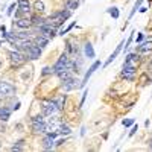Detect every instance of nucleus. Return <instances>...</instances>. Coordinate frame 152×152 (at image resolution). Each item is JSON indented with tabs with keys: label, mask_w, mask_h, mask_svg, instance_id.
I'll return each instance as SVG.
<instances>
[{
	"label": "nucleus",
	"mask_w": 152,
	"mask_h": 152,
	"mask_svg": "<svg viewBox=\"0 0 152 152\" xmlns=\"http://www.w3.org/2000/svg\"><path fill=\"white\" fill-rule=\"evenodd\" d=\"M135 72L137 69L135 67H128V66H123V70H122V76L126 79V81H129L132 82L135 79Z\"/></svg>",
	"instance_id": "obj_10"
},
{
	"label": "nucleus",
	"mask_w": 152,
	"mask_h": 152,
	"mask_svg": "<svg viewBox=\"0 0 152 152\" xmlns=\"http://www.w3.org/2000/svg\"><path fill=\"white\" fill-rule=\"evenodd\" d=\"M69 64H70V58H69V53L67 52H64L61 56H59V59L55 62V66L52 67L53 69V73L56 75L58 72H61V70H64V69H69Z\"/></svg>",
	"instance_id": "obj_4"
},
{
	"label": "nucleus",
	"mask_w": 152,
	"mask_h": 152,
	"mask_svg": "<svg viewBox=\"0 0 152 152\" xmlns=\"http://www.w3.org/2000/svg\"><path fill=\"white\" fill-rule=\"evenodd\" d=\"M134 34H135V32L132 31V32L129 34V37H128V40H126V41H125V46H123V47H125V50H126V49H128V47H129V44L132 43V40H134Z\"/></svg>",
	"instance_id": "obj_28"
},
{
	"label": "nucleus",
	"mask_w": 152,
	"mask_h": 152,
	"mask_svg": "<svg viewBox=\"0 0 152 152\" xmlns=\"http://www.w3.org/2000/svg\"><path fill=\"white\" fill-rule=\"evenodd\" d=\"M56 76L61 79V81H64V79H69V78H72V72L69 70V69H64V70H61V72H58L56 73Z\"/></svg>",
	"instance_id": "obj_24"
},
{
	"label": "nucleus",
	"mask_w": 152,
	"mask_h": 152,
	"mask_svg": "<svg viewBox=\"0 0 152 152\" xmlns=\"http://www.w3.org/2000/svg\"><path fill=\"white\" fill-rule=\"evenodd\" d=\"M0 67H2V61H0Z\"/></svg>",
	"instance_id": "obj_42"
},
{
	"label": "nucleus",
	"mask_w": 152,
	"mask_h": 152,
	"mask_svg": "<svg viewBox=\"0 0 152 152\" xmlns=\"http://www.w3.org/2000/svg\"><path fill=\"white\" fill-rule=\"evenodd\" d=\"M84 55L88 58V59H94L96 56V52H94V49H93V44L90 41H87L84 44Z\"/></svg>",
	"instance_id": "obj_14"
},
{
	"label": "nucleus",
	"mask_w": 152,
	"mask_h": 152,
	"mask_svg": "<svg viewBox=\"0 0 152 152\" xmlns=\"http://www.w3.org/2000/svg\"><path fill=\"white\" fill-rule=\"evenodd\" d=\"M32 41H35L41 49H44V47H47V44H49V38L44 37V35H41V34H38V35H35V37L32 38Z\"/></svg>",
	"instance_id": "obj_16"
},
{
	"label": "nucleus",
	"mask_w": 152,
	"mask_h": 152,
	"mask_svg": "<svg viewBox=\"0 0 152 152\" xmlns=\"http://www.w3.org/2000/svg\"><path fill=\"white\" fill-rule=\"evenodd\" d=\"M41 110H43V116L46 117H52L55 116V114L58 113V108L53 102V99H50V100H43L41 102Z\"/></svg>",
	"instance_id": "obj_2"
},
{
	"label": "nucleus",
	"mask_w": 152,
	"mask_h": 152,
	"mask_svg": "<svg viewBox=\"0 0 152 152\" xmlns=\"http://www.w3.org/2000/svg\"><path fill=\"white\" fill-rule=\"evenodd\" d=\"M43 148H44L46 151H52V149L55 148V138L50 137L49 134H46L44 140H43Z\"/></svg>",
	"instance_id": "obj_18"
},
{
	"label": "nucleus",
	"mask_w": 152,
	"mask_h": 152,
	"mask_svg": "<svg viewBox=\"0 0 152 152\" xmlns=\"http://www.w3.org/2000/svg\"><path fill=\"white\" fill-rule=\"evenodd\" d=\"M23 143H24L23 140H18V142H17L14 146L11 148V151H21V149H23Z\"/></svg>",
	"instance_id": "obj_30"
},
{
	"label": "nucleus",
	"mask_w": 152,
	"mask_h": 152,
	"mask_svg": "<svg viewBox=\"0 0 152 152\" xmlns=\"http://www.w3.org/2000/svg\"><path fill=\"white\" fill-rule=\"evenodd\" d=\"M142 3H143V0H137V2L134 3V8H132V11H131V14H129V18H131V17H132V15L135 14V12L138 11V8L142 6Z\"/></svg>",
	"instance_id": "obj_27"
},
{
	"label": "nucleus",
	"mask_w": 152,
	"mask_h": 152,
	"mask_svg": "<svg viewBox=\"0 0 152 152\" xmlns=\"http://www.w3.org/2000/svg\"><path fill=\"white\" fill-rule=\"evenodd\" d=\"M66 143V137L64 138H59L58 142H55V146H61V145H64Z\"/></svg>",
	"instance_id": "obj_36"
},
{
	"label": "nucleus",
	"mask_w": 152,
	"mask_h": 152,
	"mask_svg": "<svg viewBox=\"0 0 152 152\" xmlns=\"http://www.w3.org/2000/svg\"><path fill=\"white\" fill-rule=\"evenodd\" d=\"M8 56H9L11 64H12V66H15V67L21 66L23 62L28 59V56L24 55L23 52H20V50H11V52L8 53Z\"/></svg>",
	"instance_id": "obj_3"
},
{
	"label": "nucleus",
	"mask_w": 152,
	"mask_h": 152,
	"mask_svg": "<svg viewBox=\"0 0 152 152\" xmlns=\"http://www.w3.org/2000/svg\"><path fill=\"white\" fill-rule=\"evenodd\" d=\"M17 5H18V9H21L23 12H26V14H31L32 6H31V3H29V0H18Z\"/></svg>",
	"instance_id": "obj_19"
},
{
	"label": "nucleus",
	"mask_w": 152,
	"mask_h": 152,
	"mask_svg": "<svg viewBox=\"0 0 152 152\" xmlns=\"http://www.w3.org/2000/svg\"><path fill=\"white\" fill-rule=\"evenodd\" d=\"M14 26H17L18 29H29L32 26L31 23V17H23L18 20H14Z\"/></svg>",
	"instance_id": "obj_12"
},
{
	"label": "nucleus",
	"mask_w": 152,
	"mask_h": 152,
	"mask_svg": "<svg viewBox=\"0 0 152 152\" xmlns=\"http://www.w3.org/2000/svg\"><path fill=\"white\" fill-rule=\"evenodd\" d=\"M137 52L140 55H149L152 52V41H143L138 44L137 47Z\"/></svg>",
	"instance_id": "obj_11"
},
{
	"label": "nucleus",
	"mask_w": 152,
	"mask_h": 152,
	"mask_svg": "<svg viewBox=\"0 0 152 152\" xmlns=\"http://www.w3.org/2000/svg\"><path fill=\"white\" fill-rule=\"evenodd\" d=\"M137 131H138V125H135V123H134V125H132V128H131V131H129V137H132Z\"/></svg>",
	"instance_id": "obj_34"
},
{
	"label": "nucleus",
	"mask_w": 152,
	"mask_h": 152,
	"mask_svg": "<svg viewBox=\"0 0 152 152\" xmlns=\"http://www.w3.org/2000/svg\"><path fill=\"white\" fill-rule=\"evenodd\" d=\"M31 23H32V26H34L35 29H38V28L44 26V24H46L47 21H46V18H43V17H40L38 14H35V15H32V17H31Z\"/></svg>",
	"instance_id": "obj_15"
},
{
	"label": "nucleus",
	"mask_w": 152,
	"mask_h": 152,
	"mask_svg": "<svg viewBox=\"0 0 152 152\" xmlns=\"http://www.w3.org/2000/svg\"><path fill=\"white\" fill-rule=\"evenodd\" d=\"M12 96H15V87L6 81H0V97H12Z\"/></svg>",
	"instance_id": "obj_5"
},
{
	"label": "nucleus",
	"mask_w": 152,
	"mask_h": 152,
	"mask_svg": "<svg viewBox=\"0 0 152 152\" xmlns=\"http://www.w3.org/2000/svg\"><path fill=\"white\" fill-rule=\"evenodd\" d=\"M123 46H125V41H120V44H119V46L116 47V50H114V52H113V53L110 55V58H108V59H107V61L104 62V67H108V66L111 64V62H113L114 59L117 58V55L120 53V50H122V47H123Z\"/></svg>",
	"instance_id": "obj_13"
},
{
	"label": "nucleus",
	"mask_w": 152,
	"mask_h": 152,
	"mask_svg": "<svg viewBox=\"0 0 152 152\" xmlns=\"http://www.w3.org/2000/svg\"><path fill=\"white\" fill-rule=\"evenodd\" d=\"M146 11H148V8H146V6H140V8H138V12H142V14H145Z\"/></svg>",
	"instance_id": "obj_37"
},
{
	"label": "nucleus",
	"mask_w": 152,
	"mask_h": 152,
	"mask_svg": "<svg viewBox=\"0 0 152 152\" xmlns=\"http://www.w3.org/2000/svg\"><path fill=\"white\" fill-rule=\"evenodd\" d=\"M20 105H21V104H20V102H17V104H15L14 107H12V110H14V111H17V110H20Z\"/></svg>",
	"instance_id": "obj_38"
},
{
	"label": "nucleus",
	"mask_w": 152,
	"mask_h": 152,
	"mask_svg": "<svg viewBox=\"0 0 152 152\" xmlns=\"http://www.w3.org/2000/svg\"><path fill=\"white\" fill-rule=\"evenodd\" d=\"M53 102H55V105H56L58 111L64 110V104H66V94H59V96L53 97Z\"/></svg>",
	"instance_id": "obj_22"
},
{
	"label": "nucleus",
	"mask_w": 152,
	"mask_h": 152,
	"mask_svg": "<svg viewBox=\"0 0 152 152\" xmlns=\"http://www.w3.org/2000/svg\"><path fill=\"white\" fill-rule=\"evenodd\" d=\"M11 108L8 107H0V120L2 122H8L9 117H11Z\"/></svg>",
	"instance_id": "obj_21"
},
{
	"label": "nucleus",
	"mask_w": 152,
	"mask_h": 152,
	"mask_svg": "<svg viewBox=\"0 0 152 152\" xmlns=\"http://www.w3.org/2000/svg\"><path fill=\"white\" fill-rule=\"evenodd\" d=\"M138 64H140V53L138 52H132V53H128L125 58V62L123 66H128V67H138Z\"/></svg>",
	"instance_id": "obj_7"
},
{
	"label": "nucleus",
	"mask_w": 152,
	"mask_h": 152,
	"mask_svg": "<svg viewBox=\"0 0 152 152\" xmlns=\"http://www.w3.org/2000/svg\"><path fill=\"white\" fill-rule=\"evenodd\" d=\"M148 143H149V148H151V149H152V137H151V138H149V142H148Z\"/></svg>",
	"instance_id": "obj_41"
},
{
	"label": "nucleus",
	"mask_w": 152,
	"mask_h": 152,
	"mask_svg": "<svg viewBox=\"0 0 152 152\" xmlns=\"http://www.w3.org/2000/svg\"><path fill=\"white\" fill-rule=\"evenodd\" d=\"M99 67H100V61H94V62H93V66L87 70V73H85V76H84V79L81 81V87H85V85H87L88 79L91 78V75H93V73H94Z\"/></svg>",
	"instance_id": "obj_9"
},
{
	"label": "nucleus",
	"mask_w": 152,
	"mask_h": 152,
	"mask_svg": "<svg viewBox=\"0 0 152 152\" xmlns=\"http://www.w3.org/2000/svg\"><path fill=\"white\" fill-rule=\"evenodd\" d=\"M79 81L75 78V76H72V78L69 79H64L61 84V88L64 91H70V90H78V88H81V84H78Z\"/></svg>",
	"instance_id": "obj_6"
},
{
	"label": "nucleus",
	"mask_w": 152,
	"mask_h": 152,
	"mask_svg": "<svg viewBox=\"0 0 152 152\" xmlns=\"http://www.w3.org/2000/svg\"><path fill=\"white\" fill-rule=\"evenodd\" d=\"M31 128L35 134H46L47 132V123L44 120L43 114H38L31 119Z\"/></svg>",
	"instance_id": "obj_1"
},
{
	"label": "nucleus",
	"mask_w": 152,
	"mask_h": 152,
	"mask_svg": "<svg viewBox=\"0 0 152 152\" xmlns=\"http://www.w3.org/2000/svg\"><path fill=\"white\" fill-rule=\"evenodd\" d=\"M79 5H81V0H66V8L70 9L72 12H73L75 9H78Z\"/></svg>",
	"instance_id": "obj_23"
},
{
	"label": "nucleus",
	"mask_w": 152,
	"mask_h": 152,
	"mask_svg": "<svg viewBox=\"0 0 152 152\" xmlns=\"http://www.w3.org/2000/svg\"><path fill=\"white\" fill-rule=\"evenodd\" d=\"M17 6H18L17 3H11V5H9V8H8V11H6V15H9V17H11L12 14H14V9H15Z\"/></svg>",
	"instance_id": "obj_31"
},
{
	"label": "nucleus",
	"mask_w": 152,
	"mask_h": 152,
	"mask_svg": "<svg viewBox=\"0 0 152 152\" xmlns=\"http://www.w3.org/2000/svg\"><path fill=\"white\" fill-rule=\"evenodd\" d=\"M143 41H145V34H142V32H140V34L137 35V40H135V43H137V44H140V43H143Z\"/></svg>",
	"instance_id": "obj_33"
},
{
	"label": "nucleus",
	"mask_w": 152,
	"mask_h": 152,
	"mask_svg": "<svg viewBox=\"0 0 152 152\" xmlns=\"http://www.w3.org/2000/svg\"><path fill=\"white\" fill-rule=\"evenodd\" d=\"M0 32H2V34L6 32V26H5V24H2V26H0Z\"/></svg>",
	"instance_id": "obj_39"
},
{
	"label": "nucleus",
	"mask_w": 152,
	"mask_h": 152,
	"mask_svg": "<svg viewBox=\"0 0 152 152\" xmlns=\"http://www.w3.org/2000/svg\"><path fill=\"white\" fill-rule=\"evenodd\" d=\"M58 134H61V135H70L72 134V129L69 128V126L67 125H64V123H61V126H59V128H58Z\"/></svg>",
	"instance_id": "obj_26"
},
{
	"label": "nucleus",
	"mask_w": 152,
	"mask_h": 152,
	"mask_svg": "<svg viewBox=\"0 0 152 152\" xmlns=\"http://www.w3.org/2000/svg\"><path fill=\"white\" fill-rule=\"evenodd\" d=\"M122 125L125 126V128H129V126L134 125V119H123L122 120Z\"/></svg>",
	"instance_id": "obj_29"
},
{
	"label": "nucleus",
	"mask_w": 152,
	"mask_h": 152,
	"mask_svg": "<svg viewBox=\"0 0 152 152\" xmlns=\"http://www.w3.org/2000/svg\"><path fill=\"white\" fill-rule=\"evenodd\" d=\"M107 12L114 18V20H117L119 17H120V11H119V8H116V6H111V8H108L107 9Z\"/></svg>",
	"instance_id": "obj_25"
},
{
	"label": "nucleus",
	"mask_w": 152,
	"mask_h": 152,
	"mask_svg": "<svg viewBox=\"0 0 152 152\" xmlns=\"http://www.w3.org/2000/svg\"><path fill=\"white\" fill-rule=\"evenodd\" d=\"M148 70H149V72H152V58H151V61H149V66H148Z\"/></svg>",
	"instance_id": "obj_40"
},
{
	"label": "nucleus",
	"mask_w": 152,
	"mask_h": 152,
	"mask_svg": "<svg viewBox=\"0 0 152 152\" xmlns=\"http://www.w3.org/2000/svg\"><path fill=\"white\" fill-rule=\"evenodd\" d=\"M87 94H88V90H85V91L82 93V99H81V104H79L81 107H82V105H84V102H85V99H87Z\"/></svg>",
	"instance_id": "obj_35"
},
{
	"label": "nucleus",
	"mask_w": 152,
	"mask_h": 152,
	"mask_svg": "<svg viewBox=\"0 0 152 152\" xmlns=\"http://www.w3.org/2000/svg\"><path fill=\"white\" fill-rule=\"evenodd\" d=\"M52 73H53V69H52V67H44V69H43V72H41V75H43V76L52 75Z\"/></svg>",
	"instance_id": "obj_32"
},
{
	"label": "nucleus",
	"mask_w": 152,
	"mask_h": 152,
	"mask_svg": "<svg viewBox=\"0 0 152 152\" xmlns=\"http://www.w3.org/2000/svg\"><path fill=\"white\" fill-rule=\"evenodd\" d=\"M47 123V132L49 131H52V129H56L58 131V128L61 126V117H53V119H50L49 122H46Z\"/></svg>",
	"instance_id": "obj_17"
},
{
	"label": "nucleus",
	"mask_w": 152,
	"mask_h": 152,
	"mask_svg": "<svg viewBox=\"0 0 152 152\" xmlns=\"http://www.w3.org/2000/svg\"><path fill=\"white\" fill-rule=\"evenodd\" d=\"M38 32H40L41 35H44V37H47L49 40H52V38H55L56 35H58V29L56 28H53V26H50V24H44V26H41V28H38L37 29Z\"/></svg>",
	"instance_id": "obj_8"
},
{
	"label": "nucleus",
	"mask_w": 152,
	"mask_h": 152,
	"mask_svg": "<svg viewBox=\"0 0 152 152\" xmlns=\"http://www.w3.org/2000/svg\"><path fill=\"white\" fill-rule=\"evenodd\" d=\"M32 9L37 12V14H43V12L46 11V5H44V2H41V0H35V2L32 3Z\"/></svg>",
	"instance_id": "obj_20"
}]
</instances>
